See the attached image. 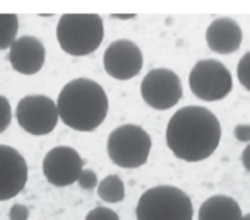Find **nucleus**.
Returning a JSON list of instances; mask_svg holds the SVG:
<instances>
[{"label":"nucleus","mask_w":250,"mask_h":220,"mask_svg":"<svg viewBox=\"0 0 250 220\" xmlns=\"http://www.w3.org/2000/svg\"><path fill=\"white\" fill-rule=\"evenodd\" d=\"M219 140L221 125L208 108L185 106L168 121L167 145L182 161L201 162L211 157Z\"/></svg>","instance_id":"nucleus-1"},{"label":"nucleus","mask_w":250,"mask_h":220,"mask_svg":"<svg viewBox=\"0 0 250 220\" xmlns=\"http://www.w3.org/2000/svg\"><path fill=\"white\" fill-rule=\"evenodd\" d=\"M59 118L77 131H93L108 114L104 89L91 79H74L63 86L57 99Z\"/></svg>","instance_id":"nucleus-2"},{"label":"nucleus","mask_w":250,"mask_h":220,"mask_svg":"<svg viewBox=\"0 0 250 220\" xmlns=\"http://www.w3.org/2000/svg\"><path fill=\"white\" fill-rule=\"evenodd\" d=\"M103 36V19L96 14H63L57 26L60 48L70 56L91 55L100 48Z\"/></svg>","instance_id":"nucleus-3"},{"label":"nucleus","mask_w":250,"mask_h":220,"mask_svg":"<svg viewBox=\"0 0 250 220\" xmlns=\"http://www.w3.org/2000/svg\"><path fill=\"white\" fill-rule=\"evenodd\" d=\"M137 220H192L194 206L185 191L163 184L143 193L136 206Z\"/></svg>","instance_id":"nucleus-4"},{"label":"nucleus","mask_w":250,"mask_h":220,"mask_svg":"<svg viewBox=\"0 0 250 220\" xmlns=\"http://www.w3.org/2000/svg\"><path fill=\"white\" fill-rule=\"evenodd\" d=\"M106 152L118 167L137 169L149 159L151 137L139 125H122L108 135Z\"/></svg>","instance_id":"nucleus-5"},{"label":"nucleus","mask_w":250,"mask_h":220,"mask_svg":"<svg viewBox=\"0 0 250 220\" xmlns=\"http://www.w3.org/2000/svg\"><path fill=\"white\" fill-rule=\"evenodd\" d=\"M188 86L195 97L202 101L225 99L233 87L229 70L218 60H201L188 73Z\"/></svg>","instance_id":"nucleus-6"},{"label":"nucleus","mask_w":250,"mask_h":220,"mask_svg":"<svg viewBox=\"0 0 250 220\" xmlns=\"http://www.w3.org/2000/svg\"><path fill=\"white\" fill-rule=\"evenodd\" d=\"M16 118L22 130L36 137L52 133L60 120L57 103L43 94L22 97L16 108Z\"/></svg>","instance_id":"nucleus-7"},{"label":"nucleus","mask_w":250,"mask_h":220,"mask_svg":"<svg viewBox=\"0 0 250 220\" xmlns=\"http://www.w3.org/2000/svg\"><path fill=\"white\" fill-rule=\"evenodd\" d=\"M141 96L153 110L165 111L177 106L184 96L180 77L170 69H154L143 79Z\"/></svg>","instance_id":"nucleus-8"},{"label":"nucleus","mask_w":250,"mask_h":220,"mask_svg":"<svg viewBox=\"0 0 250 220\" xmlns=\"http://www.w3.org/2000/svg\"><path fill=\"white\" fill-rule=\"evenodd\" d=\"M83 169L79 152L67 145L52 148L43 159V174L46 181L57 188H65L77 183Z\"/></svg>","instance_id":"nucleus-9"},{"label":"nucleus","mask_w":250,"mask_h":220,"mask_svg":"<svg viewBox=\"0 0 250 220\" xmlns=\"http://www.w3.org/2000/svg\"><path fill=\"white\" fill-rule=\"evenodd\" d=\"M143 52L130 39H117L103 55V67L117 80H130L143 69Z\"/></svg>","instance_id":"nucleus-10"},{"label":"nucleus","mask_w":250,"mask_h":220,"mask_svg":"<svg viewBox=\"0 0 250 220\" xmlns=\"http://www.w3.org/2000/svg\"><path fill=\"white\" fill-rule=\"evenodd\" d=\"M28 183V162L9 145H0V202H7L24 189Z\"/></svg>","instance_id":"nucleus-11"},{"label":"nucleus","mask_w":250,"mask_h":220,"mask_svg":"<svg viewBox=\"0 0 250 220\" xmlns=\"http://www.w3.org/2000/svg\"><path fill=\"white\" fill-rule=\"evenodd\" d=\"M46 52L43 43L35 36H21L9 48V62L16 72L35 75L45 65Z\"/></svg>","instance_id":"nucleus-12"},{"label":"nucleus","mask_w":250,"mask_h":220,"mask_svg":"<svg viewBox=\"0 0 250 220\" xmlns=\"http://www.w3.org/2000/svg\"><path fill=\"white\" fill-rule=\"evenodd\" d=\"M242 29L236 21L229 18H219L209 24L206 31V43L214 53L229 55L242 45Z\"/></svg>","instance_id":"nucleus-13"},{"label":"nucleus","mask_w":250,"mask_h":220,"mask_svg":"<svg viewBox=\"0 0 250 220\" xmlns=\"http://www.w3.org/2000/svg\"><path fill=\"white\" fill-rule=\"evenodd\" d=\"M242 208L231 196L216 195L199 208V220H242Z\"/></svg>","instance_id":"nucleus-14"},{"label":"nucleus","mask_w":250,"mask_h":220,"mask_svg":"<svg viewBox=\"0 0 250 220\" xmlns=\"http://www.w3.org/2000/svg\"><path fill=\"white\" fill-rule=\"evenodd\" d=\"M98 196L106 203H120L125 198V184L120 176L110 174L98 184Z\"/></svg>","instance_id":"nucleus-15"},{"label":"nucleus","mask_w":250,"mask_h":220,"mask_svg":"<svg viewBox=\"0 0 250 220\" xmlns=\"http://www.w3.org/2000/svg\"><path fill=\"white\" fill-rule=\"evenodd\" d=\"M19 31V19L16 14H0V50L11 48Z\"/></svg>","instance_id":"nucleus-16"},{"label":"nucleus","mask_w":250,"mask_h":220,"mask_svg":"<svg viewBox=\"0 0 250 220\" xmlns=\"http://www.w3.org/2000/svg\"><path fill=\"white\" fill-rule=\"evenodd\" d=\"M236 75L238 80L247 91H250V52H247L245 55L240 58L238 67H236Z\"/></svg>","instance_id":"nucleus-17"},{"label":"nucleus","mask_w":250,"mask_h":220,"mask_svg":"<svg viewBox=\"0 0 250 220\" xmlns=\"http://www.w3.org/2000/svg\"><path fill=\"white\" fill-rule=\"evenodd\" d=\"M12 121V110L11 103H9L7 97L0 96V133L7 130V127Z\"/></svg>","instance_id":"nucleus-18"},{"label":"nucleus","mask_w":250,"mask_h":220,"mask_svg":"<svg viewBox=\"0 0 250 220\" xmlns=\"http://www.w3.org/2000/svg\"><path fill=\"white\" fill-rule=\"evenodd\" d=\"M77 184H79L81 189H86V191H91V189H94L98 184H100V183H98L96 172L91 171V169H83L79 179H77Z\"/></svg>","instance_id":"nucleus-19"},{"label":"nucleus","mask_w":250,"mask_h":220,"mask_svg":"<svg viewBox=\"0 0 250 220\" xmlns=\"http://www.w3.org/2000/svg\"><path fill=\"white\" fill-rule=\"evenodd\" d=\"M86 220H120V217H118L117 212H113L111 208L98 206V208H93L89 213H87Z\"/></svg>","instance_id":"nucleus-20"},{"label":"nucleus","mask_w":250,"mask_h":220,"mask_svg":"<svg viewBox=\"0 0 250 220\" xmlns=\"http://www.w3.org/2000/svg\"><path fill=\"white\" fill-rule=\"evenodd\" d=\"M29 217V208L21 203H16L14 206H11V212H9V219L11 220H28Z\"/></svg>","instance_id":"nucleus-21"},{"label":"nucleus","mask_w":250,"mask_h":220,"mask_svg":"<svg viewBox=\"0 0 250 220\" xmlns=\"http://www.w3.org/2000/svg\"><path fill=\"white\" fill-rule=\"evenodd\" d=\"M233 135L238 142H245L249 144L250 142V125H236L235 130H233Z\"/></svg>","instance_id":"nucleus-22"},{"label":"nucleus","mask_w":250,"mask_h":220,"mask_svg":"<svg viewBox=\"0 0 250 220\" xmlns=\"http://www.w3.org/2000/svg\"><path fill=\"white\" fill-rule=\"evenodd\" d=\"M242 164H243V167L250 172V144L247 145V147L243 148V152H242Z\"/></svg>","instance_id":"nucleus-23"},{"label":"nucleus","mask_w":250,"mask_h":220,"mask_svg":"<svg viewBox=\"0 0 250 220\" xmlns=\"http://www.w3.org/2000/svg\"><path fill=\"white\" fill-rule=\"evenodd\" d=\"M115 19H132L134 14H127V16H113Z\"/></svg>","instance_id":"nucleus-24"},{"label":"nucleus","mask_w":250,"mask_h":220,"mask_svg":"<svg viewBox=\"0 0 250 220\" xmlns=\"http://www.w3.org/2000/svg\"><path fill=\"white\" fill-rule=\"evenodd\" d=\"M242 220H250V213H247V215L242 217Z\"/></svg>","instance_id":"nucleus-25"}]
</instances>
